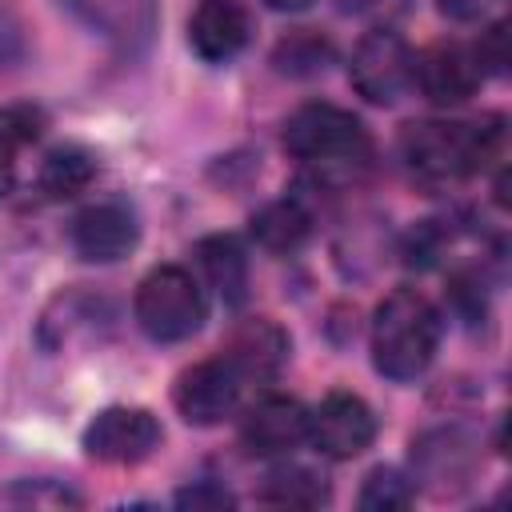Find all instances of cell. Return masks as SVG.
Masks as SVG:
<instances>
[{
	"mask_svg": "<svg viewBox=\"0 0 512 512\" xmlns=\"http://www.w3.org/2000/svg\"><path fill=\"white\" fill-rule=\"evenodd\" d=\"M500 120H420L400 136V156L408 172L424 184H456L480 172L500 148Z\"/></svg>",
	"mask_w": 512,
	"mask_h": 512,
	"instance_id": "6da1fadb",
	"label": "cell"
},
{
	"mask_svg": "<svg viewBox=\"0 0 512 512\" xmlns=\"http://www.w3.org/2000/svg\"><path fill=\"white\" fill-rule=\"evenodd\" d=\"M440 348V312L416 288H396L372 316V364L388 380H416Z\"/></svg>",
	"mask_w": 512,
	"mask_h": 512,
	"instance_id": "7a4b0ae2",
	"label": "cell"
},
{
	"mask_svg": "<svg viewBox=\"0 0 512 512\" xmlns=\"http://www.w3.org/2000/svg\"><path fill=\"white\" fill-rule=\"evenodd\" d=\"M132 312H136V324L152 340L180 344L200 332L208 308H204V292L192 280V272H184L180 264H160L140 280Z\"/></svg>",
	"mask_w": 512,
	"mask_h": 512,
	"instance_id": "3957f363",
	"label": "cell"
},
{
	"mask_svg": "<svg viewBox=\"0 0 512 512\" xmlns=\"http://www.w3.org/2000/svg\"><path fill=\"white\" fill-rule=\"evenodd\" d=\"M284 148L308 164H344V160H364L372 136L364 120L352 116L348 108L316 100L284 120Z\"/></svg>",
	"mask_w": 512,
	"mask_h": 512,
	"instance_id": "277c9868",
	"label": "cell"
},
{
	"mask_svg": "<svg viewBox=\"0 0 512 512\" xmlns=\"http://www.w3.org/2000/svg\"><path fill=\"white\" fill-rule=\"evenodd\" d=\"M412 64L416 56L404 44V36L376 28L352 48L348 80L368 104H396L412 88Z\"/></svg>",
	"mask_w": 512,
	"mask_h": 512,
	"instance_id": "5b68a950",
	"label": "cell"
},
{
	"mask_svg": "<svg viewBox=\"0 0 512 512\" xmlns=\"http://www.w3.org/2000/svg\"><path fill=\"white\" fill-rule=\"evenodd\" d=\"M240 392H244V376L224 356H212V360H200L180 372V380L172 388V404L188 424L212 428L236 412Z\"/></svg>",
	"mask_w": 512,
	"mask_h": 512,
	"instance_id": "8992f818",
	"label": "cell"
},
{
	"mask_svg": "<svg viewBox=\"0 0 512 512\" xmlns=\"http://www.w3.org/2000/svg\"><path fill=\"white\" fill-rule=\"evenodd\" d=\"M164 440L160 420L148 408H104L84 428V448L92 460L104 464H140L148 460Z\"/></svg>",
	"mask_w": 512,
	"mask_h": 512,
	"instance_id": "52a82bcc",
	"label": "cell"
},
{
	"mask_svg": "<svg viewBox=\"0 0 512 512\" xmlns=\"http://www.w3.org/2000/svg\"><path fill=\"white\" fill-rule=\"evenodd\" d=\"M308 440L332 460H352L376 440V416L360 396L328 392L308 412Z\"/></svg>",
	"mask_w": 512,
	"mask_h": 512,
	"instance_id": "ba28073f",
	"label": "cell"
},
{
	"mask_svg": "<svg viewBox=\"0 0 512 512\" xmlns=\"http://www.w3.org/2000/svg\"><path fill=\"white\" fill-rule=\"evenodd\" d=\"M484 72H480V60L472 48L456 44V40H444V44H432L416 56L412 64V84L424 92V100L432 104H464L476 88H480Z\"/></svg>",
	"mask_w": 512,
	"mask_h": 512,
	"instance_id": "9c48e42d",
	"label": "cell"
},
{
	"mask_svg": "<svg viewBox=\"0 0 512 512\" xmlns=\"http://www.w3.org/2000/svg\"><path fill=\"white\" fill-rule=\"evenodd\" d=\"M472 468H476V444L460 428H432L412 440V472L436 496H452L456 488H464Z\"/></svg>",
	"mask_w": 512,
	"mask_h": 512,
	"instance_id": "30bf717a",
	"label": "cell"
},
{
	"mask_svg": "<svg viewBox=\"0 0 512 512\" xmlns=\"http://www.w3.org/2000/svg\"><path fill=\"white\" fill-rule=\"evenodd\" d=\"M136 240H140V224L124 200L88 204L72 220V248L80 260H92V264H112V260L128 256L136 248Z\"/></svg>",
	"mask_w": 512,
	"mask_h": 512,
	"instance_id": "8fae6325",
	"label": "cell"
},
{
	"mask_svg": "<svg viewBox=\"0 0 512 512\" xmlns=\"http://www.w3.org/2000/svg\"><path fill=\"white\" fill-rule=\"evenodd\" d=\"M220 356L244 376V384H248V380H276L280 368H284L288 356H292V340H288V332H284L276 320L252 316V320H240V324L228 332Z\"/></svg>",
	"mask_w": 512,
	"mask_h": 512,
	"instance_id": "7c38bea8",
	"label": "cell"
},
{
	"mask_svg": "<svg viewBox=\"0 0 512 512\" xmlns=\"http://www.w3.org/2000/svg\"><path fill=\"white\" fill-rule=\"evenodd\" d=\"M240 440L252 456H280L308 440V408L292 396H260L244 420Z\"/></svg>",
	"mask_w": 512,
	"mask_h": 512,
	"instance_id": "4fadbf2b",
	"label": "cell"
},
{
	"mask_svg": "<svg viewBox=\"0 0 512 512\" xmlns=\"http://www.w3.org/2000/svg\"><path fill=\"white\" fill-rule=\"evenodd\" d=\"M252 40V12L240 0H200L188 20V44L200 60L224 64Z\"/></svg>",
	"mask_w": 512,
	"mask_h": 512,
	"instance_id": "5bb4252c",
	"label": "cell"
},
{
	"mask_svg": "<svg viewBox=\"0 0 512 512\" xmlns=\"http://www.w3.org/2000/svg\"><path fill=\"white\" fill-rule=\"evenodd\" d=\"M80 20L120 52H144L156 32V0H68Z\"/></svg>",
	"mask_w": 512,
	"mask_h": 512,
	"instance_id": "9a60e30c",
	"label": "cell"
},
{
	"mask_svg": "<svg viewBox=\"0 0 512 512\" xmlns=\"http://www.w3.org/2000/svg\"><path fill=\"white\" fill-rule=\"evenodd\" d=\"M196 264L224 304H240L248 296V252L232 232L196 240Z\"/></svg>",
	"mask_w": 512,
	"mask_h": 512,
	"instance_id": "2e32d148",
	"label": "cell"
},
{
	"mask_svg": "<svg viewBox=\"0 0 512 512\" xmlns=\"http://www.w3.org/2000/svg\"><path fill=\"white\" fill-rule=\"evenodd\" d=\"M248 228H252V240H256L264 252L284 256V252H296V248L312 236V212H308L296 196H288V200L264 204V208L252 216Z\"/></svg>",
	"mask_w": 512,
	"mask_h": 512,
	"instance_id": "e0dca14e",
	"label": "cell"
},
{
	"mask_svg": "<svg viewBox=\"0 0 512 512\" xmlns=\"http://www.w3.org/2000/svg\"><path fill=\"white\" fill-rule=\"evenodd\" d=\"M92 180H96V152H88L84 144H60L40 164V188L52 200H68L84 192Z\"/></svg>",
	"mask_w": 512,
	"mask_h": 512,
	"instance_id": "ac0fdd59",
	"label": "cell"
},
{
	"mask_svg": "<svg viewBox=\"0 0 512 512\" xmlns=\"http://www.w3.org/2000/svg\"><path fill=\"white\" fill-rule=\"evenodd\" d=\"M260 500L276 504V508H320L328 500V484H324V476H316L304 464H280L264 476Z\"/></svg>",
	"mask_w": 512,
	"mask_h": 512,
	"instance_id": "d6986e66",
	"label": "cell"
},
{
	"mask_svg": "<svg viewBox=\"0 0 512 512\" xmlns=\"http://www.w3.org/2000/svg\"><path fill=\"white\" fill-rule=\"evenodd\" d=\"M328 60H332V44L320 40L316 32H292L272 52L276 72H284V76H316L328 68Z\"/></svg>",
	"mask_w": 512,
	"mask_h": 512,
	"instance_id": "ffe728a7",
	"label": "cell"
},
{
	"mask_svg": "<svg viewBox=\"0 0 512 512\" xmlns=\"http://www.w3.org/2000/svg\"><path fill=\"white\" fill-rule=\"evenodd\" d=\"M412 500H416V488L396 468H372L364 488H360V508L364 512H400Z\"/></svg>",
	"mask_w": 512,
	"mask_h": 512,
	"instance_id": "44dd1931",
	"label": "cell"
},
{
	"mask_svg": "<svg viewBox=\"0 0 512 512\" xmlns=\"http://www.w3.org/2000/svg\"><path fill=\"white\" fill-rule=\"evenodd\" d=\"M44 132V108L36 104H8L0 108V148H24Z\"/></svg>",
	"mask_w": 512,
	"mask_h": 512,
	"instance_id": "7402d4cb",
	"label": "cell"
},
{
	"mask_svg": "<svg viewBox=\"0 0 512 512\" xmlns=\"http://www.w3.org/2000/svg\"><path fill=\"white\" fill-rule=\"evenodd\" d=\"M4 500H12V504H32V508H40V504H52V508L80 504V496H76L72 488L52 484V480H20L16 488L4 492Z\"/></svg>",
	"mask_w": 512,
	"mask_h": 512,
	"instance_id": "603a6c76",
	"label": "cell"
},
{
	"mask_svg": "<svg viewBox=\"0 0 512 512\" xmlns=\"http://www.w3.org/2000/svg\"><path fill=\"white\" fill-rule=\"evenodd\" d=\"M176 504H180V508H232L236 496L224 492V488L212 484V480H200V484H192V488H180V492H176Z\"/></svg>",
	"mask_w": 512,
	"mask_h": 512,
	"instance_id": "cb8c5ba5",
	"label": "cell"
},
{
	"mask_svg": "<svg viewBox=\"0 0 512 512\" xmlns=\"http://www.w3.org/2000/svg\"><path fill=\"white\" fill-rule=\"evenodd\" d=\"M504 36H508V28H504V24H492V28L480 36V44L472 48V52H476V60H480V72H504V64H508Z\"/></svg>",
	"mask_w": 512,
	"mask_h": 512,
	"instance_id": "d4e9b609",
	"label": "cell"
},
{
	"mask_svg": "<svg viewBox=\"0 0 512 512\" xmlns=\"http://www.w3.org/2000/svg\"><path fill=\"white\" fill-rule=\"evenodd\" d=\"M408 0H336L340 12L348 16H368V20H392Z\"/></svg>",
	"mask_w": 512,
	"mask_h": 512,
	"instance_id": "484cf974",
	"label": "cell"
},
{
	"mask_svg": "<svg viewBox=\"0 0 512 512\" xmlns=\"http://www.w3.org/2000/svg\"><path fill=\"white\" fill-rule=\"evenodd\" d=\"M436 4H440V12L452 16V20H480L496 0H436Z\"/></svg>",
	"mask_w": 512,
	"mask_h": 512,
	"instance_id": "4316f807",
	"label": "cell"
},
{
	"mask_svg": "<svg viewBox=\"0 0 512 512\" xmlns=\"http://www.w3.org/2000/svg\"><path fill=\"white\" fill-rule=\"evenodd\" d=\"M8 188H12V160H8V152L0 148V200L8 196Z\"/></svg>",
	"mask_w": 512,
	"mask_h": 512,
	"instance_id": "83f0119b",
	"label": "cell"
},
{
	"mask_svg": "<svg viewBox=\"0 0 512 512\" xmlns=\"http://www.w3.org/2000/svg\"><path fill=\"white\" fill-rule=\"evenodd\" d=\"M276 12H300V8H308L312 0H268Z\"/></svg>",
	"mask_w": 512,
	"mask_h": 512,
	"instance_id": "f1b7e54d",
	"label": "cell"
}]
</instances>
